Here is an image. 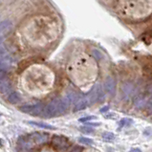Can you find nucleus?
Segmentation results:
<instances>
[{"label":"nucleus","mask_w":152,"mask_h":152,"mask_svg":"<svg viewBox=\"0 0 152 152\" xmlns=\"http://www.w3.org/2000/svg\"><path fill=\"white\" fill-rule=\"evenodd\" d=\"M108 110H109V106H104L103 108H102V109H101V112H102V113H105V112H107Z\"/></svg>","instance_id":"nucleus-21"},{"label":"nucleus","mask_w":152,"mask_h":152,"mask_svg":"<svg viewBox=\"0 0 152 152\" xmlns=\"http://www.w3.org/2000/svg\"><path fill=\"white\" fill-rule=\"evenodd\" d=\"M102 139L104 141H106V142H111V141H113L115 139V135H114V133L106 131V132L102 133Z\"/></svg>","instance_id":"nucleus-15"},{"label":"nucleus","mask_w":152,"mask_h":152,"mask_svg":"<svg viewBox=\"0 0 152 152\" xmlns=\"http://www.w3.org/2000/svg\"><path fill=\"white\" fill-rule=\"evenodd\" d=\"M19 109L26 114L32 116H39L42 114L44 107H43V104L41 102H37L34 104H26V105L21 106Z\"/></svg>","instance_id":"nucleus-4"},{"label":"nucleus","mask_w":152,"mask_h":152,"mask_svg":"<svg viewBox=\"0 0 152 152\" xmlns=\"http://www.w3.org/2000/svg\"><path fill=\"white\" fill-rule=\"evenodd\" d=\"M11 90V83L7 79H4L3 76H2V79H1V93H9Z\"/></svg>","instance_id":"nucleus-12"},{"label":"nucleus","mask_w":152,"mask_h":152,"mask_svg":"<svg viewBox=\"0 0 152 152\" xmlns=\"http://www.w3.org/2000/svg\"><path fill=\"white\" fill-rule=\"evenodd\" d=\"M89 124L91 126H99V125H101L102 124L101 123H90Z\"/></svg>","instance_id":"nucleus-24"},{"label":"nucleus","mask_w":152,"mask_h":152,"mask_svg":"<svg viewBox=\"0 0 152 152\" xmlns=\"http://www.w3.org/2000/svg\"><path fill=\"white\" fill-rule=\"evenodd\" d=\"M28 124H32L34 126H37L40 128H44V129H56L55 126L48 124H44V123H39V121H27Z\"/></svg>","instance_id":"nucleus-13"},{"label":"nucleus","mask_w":152,"mask_h":152,"mask_svg":"<svg viewBox=\"0 0 152 152\" xmlns=\"http://www.w3.org/2000/svg\"><path fill=\"white\" fill-rule=\"evenodd\" d=\"M121 91H123L124 97L125 99H129L133 94L134 86H133L132 83H130V82H126V83H124L123 85V87H121Z\"/></svg>","instance_id":"nucleus-9"},{"label":"nucleus","mask_w":152,"mask_h":152,"mask_svg":"<svg viewBox=\"0 0 152 152\" xmlns=\"http://www.w3.org/2000/svg\"><path fill=\"white\" fill-rule=\"evenodd\" d=\"M80 130L81 132H83V133H93L95 131L94 127H91V126H89V125L81 126V127H80Z\"/></svg>","instance_id":"nucleus-18"},{"label":"nucleus","mask_w":152,"mask_h":152,"mask_svg":"<svg viewBox=\"0 0 152 152\" xmlns=\"http://www.w3.org/2000/svg\"><path fill=\"white\" fill-rule=\"evenodd\" d=\"M20 101H21L20 95L18 93H16V92H12L8 96V102L10 103L15 104L17 102H19Z\"/></svg>","instance_id":"nucleus-14"},{"label":"nucleus","mask_w":152,"mask_h":152,"mask_svg":"<svg viewBox=\"0 0 152 152\" xmlns=\"http://www.w3.org/2000/svg\"><path fill=\"white\" fill-rule=\"evenodd\" d=\"M129 152H142V150L140 148H137V147H134V148H131L130 149Z\"/></svg>","instance_id":"nucleus-22"},{"label":"nucleus","mask_w":152,"mask_h":152,"mask_svg":"<svg viewBox=\"0 0 152 152\" xmlns=\"http://www.w3.org/2000/svg\"><path fill=\"white\" fill-rule=\"evenodd\" d=\"M86 98H87V101L89 105H92L95 102H102L104 101V92L102 90V87L101 84H97L95 85L94 87L92 88V90L86 95Z\"/></svg>","instance_id":"nucleus-2"},{"label":"nucleus","mask_w":152,"mask_h":152,"mask_svg":"<svg viewBox=\"0 0 152 152\" xmlns=\"http://www.w3.org/2000/svg\"><path fill=\"white\" fill-rule=\"evenodd\" d=\"M92 54H93V56L96 58L98 60H101L102 58H103V55H102V53L101 51H99V50H97V49H94L93 51H92Z\"/></svg>","instance_id":"nucleus-20"},{"label":"nucleus","mask_w":152,"mask_h":152,"mask_svg":"<svg viewBox=\"0 0 152 152\" xmlns=\"http://www.w3.org/2000/svg\"><path fill=\"white\" fill-rule=\"evenodd\" d=\"M79 142L80 144H83V145H93V140H91V139H88V138H85V137H80L79 138Z\"/></svg>","instance_id":"nucleus-17"},{"label":"nucleus","mask_w":152,"mask_h":152,"mask_svg":"<svg viewBox=\"0 0 152 152\" xmlns=\"http://www.w3.org/2000/svg\"><path fill=\"white\" fill-rule=\"evenodd\" d=\"M31 138L36 145H43L49 141V134L47 133H41V132H36L31 134Z\"/></svg>","instance_id":"nucleus-5"},{"label":"nucleus","mask_w":152,"mask_h":152,"mask_svg":"<svg viewBox=\"0 0 152 152\" xmlns=\"http://www.w3.org/2000/svg\"><path fill=\"white\" fill-rule=\"evenodd\" d=\"M71 103H73V102L68 95H66L62 99H55L45 106L41 117H43V118H53V117L63 115L69 109Z\"/></svg>","instance_id":"nucleus-1"},{"label":"nucleus","mask_w":152,"mask_h":152,"mask_svg":"<svg viewBox=\"0 0 152 152\" xmlns=\"http://www.w3.org/2000/svg\"><path fill=\"white\" fill-rule=\"evenodd\" d=\"M117 117V115L115 114H110V115H105V118H115Z\"/></svg>","instance_id":"nucleus-25"},{"label":"nucleus","mask_w":152,"mask_h":152,"mask_svg":"<svg viewBox=\"0 0 152 152\" xmlns=\"http://www.w3.org/2000/svg\"><path fill=\"white\" fill-rule=\"evenodd\" d=\"M42 152H51V151H50V150H46V149H44Z\"/></svg>","instance_id":"nucleus-26"},{"label":"nucleus","mask_w":152,"mask_h":152,"mask_svg":"<svg viewBox=\"0 0 152 152\" xmlns=\"http://www.w3.org/2000/svg\"><path fill=\"white\" fill-rule=\"evenodd\" d=\"M115 87H116V83L114 79H112L110 77H107L105 81H104V89H105L106 92L108 94H110L111 96H113L115 94Z\"/></svg>","instance_id":"nucleus-8"},{"label":"nucleus","mask_w":152,"mask_h":152,"mask_svg":"<svg viewBox=\"0 0 152 152\" xmlns=\"http://www.w3.org/2000/svg\"><path fill=\"white\" fill-rule=\"evenodd\" d=\"M52 142H53V145L59 150L66 148L67 145H68V141L66 138H64L63 136H58V135L53 137V139H52Z\"/></svg>","instance_id":"nucleus-6"},{"label":"nucleus","mask_w":152,"mask_h":152,"mask_svg":"<svg viewBox=\"0 0 152 152\" xmlns=\"http://www.w3.org/2000/svg\"><path fill=\"white\" fill-rule=\"evenodd\" d=\"M98 118L96 116H87V117H83V118H80L79 120L80 123H87L89 121H94V120H97Z\"/></svg>","instance_id":"nucleus-19"},{"label":"nucleus","mask_w":152,"mask_h":152,"mask_svg":"<svg viewBox=\"0 0 152 152\" xmlns=\"http://www.w3.org/2000/svg\"><path fill=\"white\" fill-rule=\"evenodd\" d=\"M147 102H148L146 101V99L142 96H138L134 99V104H135V107L138 108V109H142V108L146 107Z\"/></svg>","instance_id":"nucleus-11"},{"label":"nucleus","mask_w":152,"mask_h":152,"mask_svg":"<svg viewBox=\"0 0 152 152\" xmlns=\"http://www.w3.org/2000/svg\"><path fill=\"white\" fill-rule=\"evenodd\" d=\"M133 124V120L130 118H124L120 121V126L124 127V126H129L130 124Z\"/></svg>","instance_id":"nucleus-16"},{"label":"nucleus","mask_w":152,"mask_h":152,"mask_svg":"<svg viewBox=\"0 0 152 152\" xmlns=\"http://www.w3.org/2000/svg\"><path fill=\"white\" fill-rule=\"evenodd\" d=\"M0 28H1V34H8L12 29V21L9 20V19H5V20L1 21V26H0Z\"/></svg>","instance_id":"nucleus-10"},{"label":"nucleus","mask_w":152,"mask_h":152,"mask_svg":"<svg viewBox=\"0 0 152 152\" xmlns=\"http://www.w3.org/2000/svg\"><path fill=\"white\" fill-rule=\"evenodd\" d=\"M88 105H89V103H88V101H87V98H86V96H80V97H79V99H77L76 101V102H75L74 111L77 112V111L83 110Z\"/></svg>","instance_id":"nucleus-7"},{"label":"nucleus","mask_w":152,"mask_h":152,"mask_svg":"<svg viewBox=\"0 0 152 152\" xmlns=\"http://www.w3.org/2000/svg\"><path fill=\"white\" fill-rule=\"evenodd\" d=\"M36 144L32 140L31 136H22L17 141V151L18 152H31Z\"/></svg>","instance_id":"nucleus-3"},{"label":"nucleus","mask_w":152,"mask_h":152,"mask_svg":"<svg viewBox=\"0 0 152 152\" xmlns=\"http://www.w3.org/2000/svg\"><path fill=\"white\" fill-rule=\"evenodd\" d=\"M80 147H79V146H75L74 148L72 149V152H80Z\"/></svg>","instance_id":"nucleus-23"}]
</instances>
